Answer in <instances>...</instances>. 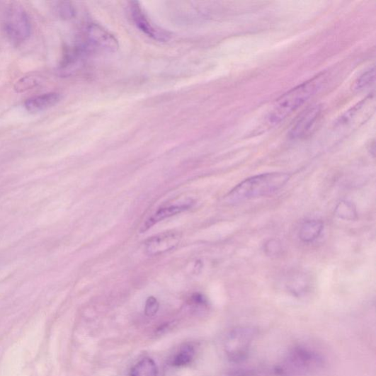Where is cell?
Returning a JSON list of instances; mask_svg holds the SVG:
<instances>
[{"label": "cell", "instance_id": "6da1fadb", "mask_svg": "<svg viewBox=\"0 0 376 376\" xmlns=\"http://www.w3.org/2000/svg\"><path fill=\"white\" fill-rule=\"evenodd\" d=\"M290 179V175L283 172L256 175L234 187L225 200L231 204L266 196L281 189Z\"/></svg>", "mask_w": 376, "mask_h": 376}, {"label": "cell", "instance_id": "7a4b0ae2", "mask_svg": "<svg viewBox=\"0 0 376 376\" xmlns=\"http://www.w3.org/2000/svg\"><path fill=\"white\" fill-rule=\"evenodd\" d=\"M324 82L325 75L319 74L283 95L275 101L269 113L268 123L277 125L285 120L321 89Z\"/></svg>", "mask_w": 376, "mask_h": 376}, {"label": "cell", "instance_id": "3957f363", "mask_svg": "<svg viewBox=\"0 0 376 376\" xmlns=\"http://www.w3.org/2000/svg\"><path fill=\"white\" fill-rule=\"evenodd\" d=\"M2 27L8 40L16 45L26 42L32 33L30 17L18 4H11L6 8Z\"/></svg>", "mask_w": 376, "mask_h": 376}, {"label": "cell", "instance_id": "277c9868", "mask_svg": "<svg viewBox=\"0 0 376 376\" xmlns=\"http://www.w3.org/2000/svg\"><path fill=\"white\" fill-rule=\"evenodd\" d=\"M321 355L306 347H296L288 353L281 370L287 374H305L323 365Z\"/></svg>", "mask_w": 376, "mask_h": 376}, {"label": "cell", "instance_id": "5b68a950", "mask_svg": "<svg viewBox=\"0 0 376 376\" xmlns=\"http://www.w3.org/2000/svg\"><path fill=\"white\" fill-rule=\"evenodd\" d=\"M254 331L247 327L237 328L232 331L225 341V351L228 358L239 363L246 358L254 339Z\"/></svg>", "mask_w": 376, "mask_h": 376}, {"label": "cell", "instance_id": "8992f818", "mask_svg": "<svg viewBox=\"0 0 376 376\" xmlns=\"http://www.w3.org/2000/svg\"><path fill=\"white\" fill-rule=\"evenodd\" d=\"M83 40L78 44L86 52L94 48L115 52L118 48L116 38L108 31L96 24L87 26L83 35Z\"/></svg>", "mask_w": 376, "mask_h": 376}, {"label": "cell", "instance_id": "52a82bcc", "mask_svg": "<svg viewBox=\"0 0 376 376\" xmlns=\"http://www.w3.org/2000/svg\"><path fill=\"white\" fill-rule=\"evenodd\" d=\"M182 240V234L176 231H169L150 237L145 242V251L149 256L164 253L175 249Z\"/></svg>", "mask_w": 376, "mask_h": 376}, {"label": "cell", "instance_id": "ba28073f", "mask_svg": "<svg viewBox=\"0 0 376 376\" xmlns=\"http://www.w3.org/2000/svg\"><path fill=\"white\" fill-rule=\"evenodd\" d=\"M131 13L133 21L138 29L149 38L158 42L169 41L170 35L165 30L155 28L149 21L139 3L132 2Z\"/></svg>", "mask_w": 376, "mask_h": 376}, {"label": "cell", "instance_id": "9c48e42d", "mask_svg": "<svg viewBox=\"0 0 376 376\" xmlns=\"http://www.w3.org/2000/svg\"><path fill=\"white\" fill-rule=\"evenodd\" d=\"M322 113L320 106H314L307 109L297 120L290 132L292 139H301L307 136L319 123Z\"/></svg>", "mask_w": 376, "mask_h": 376}, {"label": "cell", "instance_id": "30bf717a", "mask_svg": "<svg viewBox=\"0 0 376 376\" xmlns=\"http://www.w3.org/2000/svg\"><path fill=\"white\" fill-rule=\"evenodd\" d=\"M191 205L192 201H189L181 204L171 205L160 208L145 222L142 228L141 232H144L152 228L156 224L169 219L170 217L180 214L188 210Z\"/></svg>", "mask_w": 376, "mask_h": 376}, {"label": "cell", "instance_id": "8fae6325", "mask_svg": "<svg viewBox=\"0 0 376 376\" xmlns=\"http://www.w3.org/2000/svg\"><path fill=\"white\" fill-rule=\"evenodd\" d=\"M62 100V95L58 93H47L28 98L25 103V108L30 113H39L48 110L56 106Z\"/></svg>", "mask_w": 376, "mask_h": 376}, {"label": "cell", "instance_id": "7c38bea8", "mask_svg": "<svg viewBox=\"0 0 376 376\" xmlns=\"http://www.w3.org/2000/svg\"><path fill=\"white\" fill-rule=\"evenodd\" d=\"M195 352V348L193 343H185L173 353L169 363L171 366L176 368L187 366L193 361Z\"/></svg>", "mask_w": 376, "mask_h": 376}, {"label": "cell", "instance_id": "4fadbf2b", "mask_svg": "<svg viewBox=\"0 0 376 376\" xmlns=\"http://www.w3.org/2000/svg\"><path fill=\"white\" fill-rule=\"evenodd\" d=\"M324 228V223L321 221H307L302 224L300 230V239L304 243H312L319 239Z\"/></svg>", "mask_w": 376, "mask_h": 376}, {"label": "cell", "instance_id": "5bb4252c", "mask_svg": "<svg viewBox=\"0 0 376 376\" xmlns=\"http://www.w3.org/2000/svg\"><path fill=\"white\" fill-rule=\"evenodd\" d=\"M158 368L151 358H144L137 362L131 369L130 376H157Z\"/></svg>", "mask_w": 376, "mask_h": 376}, {"label": "cell", "instance_id": "9a60e30c", "mask_svg": "<svg viewBox=\"0 0 376 376\" xmlns=\"http://www.w3.org/2000/svg\"><path fill=\"white\" fill-rule=\"evenodd\" d=\"M334 213L339 219L345 221H354L358 220V217L354 205L347 201L341 202L336 206Z\"/></svg>", "mask_w": 376, "mask_h": 376}, {"label": "cell", "instance_id": "2e32d148", "mask_svg": "<svg viewBox=\"0 0 376 376\" xmlns=\"http://www.w3.org/2000/svg\"><path fill=\"white\" fill-rule=\"evenodd\" d=\"M375 82V69L372 67L358 78V81L355 83L354 89L356 91H363L371 86Z\"/></svg>", "mask_w": 376, "mask_h": 376}, {"label": "cell", "instance_id": "e0dca14e", "mask_svg": "<svg viewBox=\"0 0 376 376\" xmlns=\"http://www.w3.org/2000/svg\"><path fill=\"white\" fill-rule=\"evenodd\" d=\"M38 84L39 81L37 77L26 76L16 83L15 90L17 92H23L36 87Z\"/></svg>", "mask_w": 376, "mask_h": 376}, {"label": "cell", "instance_id": "ac0fdd59", "mask_svg": "<svg viewBox=\"0 0 376 376\" xmlns=\"http://www.w3.org/2000/svg\"><path fill=\"white\" fill-rule=\"evenodd\" d=\"M189 304L197 309H206L208 307V302L205 297L200 293H194L190 296Z\"/></svg>", "mask_w": 376, "mask_h": 376}, {"label": "cell", "instance_id": "d6986e66", "mask_svg": "<svg viewBox=\"0 0 376 376\" xmlns=\"http://www.w3.org/2000/svg\"><path fill=\"white\" fill-rule=\"evenodd\" d=\"M160 304L154 296L149 297L146 302L144 312L147 317H154L159 310Z\"/></svg>", "mask_w": 376, "mask_h": 376}, {"label": "cell", "instance_id": "ffe728a7", "mask_svg": "<svg viewBox=\"0 0 376 376\" xmlns=\"http://www.w3.org/2000/svg\"><path fill=\"white\" fill-rule=\"evenodd\" d=\"M57 11L61 16L63 18H71L74 16V9L70 3H57Z\"/></svg>", "mask_w": 376, "mask_h": 376}, {"label": "cell", "instance_id": "44dd1931", "mask_svg": "<svg viewBox=\"0 0 376 376\" xmlns=\"http://www.w3.org/2000/svg\"><path fill=\"white\" fill-rule=\"evenodd\" d=\"M281 250L282 246L279 241L270 240L265 244V251L269 256L277 255Z\"/></svg>", "mask_w": 376, "mask_h": 376}]
</instances>
